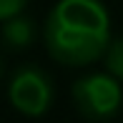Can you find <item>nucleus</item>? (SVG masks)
I'll list each match as a JSON object with an SVG mask.
<instances>
[{"mask_svg": "<svg viewBox=\"0 0 123 123\" xmlns=\"http://www.w3.org/2000/svg\"><path fill=\"white\" fill-rule=\"evenodd\" d=\"M111 18L100 0H58L45 20V48L58 63L80 68L105 53Z\"/></svg>", "mask_w": 123, "mask_h": 123, "instance_id": "f257e3e1", "label": "nucleus"}, {"mask_svg": "<svg viewBox=\"0 0 123 123\" xmlns=\"http://www.w3.org/2000/svg\"><path fill=\"white\" fill-rule=\"evenodd\" d=\"M73 100L86 121H111L123 105L121 80L111 73H91L73 83Z\"/></svg>", "mask_w": 123, "mask_h": 123, "instance_id": "f03ea898", "label": "nucleus"}, {"mask_svg": "<svg viewBox=\"0 0 123 123\" xmlns=\"http://www.w3.org/2000/svg\"><path fill=\"white\" fill-rule=\"evenodd\" d=\"M8 98L18 113L28 116V118H38V116L48 113V108L53 105L55 91L48 73H43V68H38V65L28 63L18 68V73L13 75Z\"/></svg>", "mask_w": 123, "mask_h": 123, "instance_id": "7ed1b4c3", "label": "nucleus"}, {"mask_svg": "<svg viewBox=\"0 0 123 123\" xmlns=\"http://www.w3.org/2000/svg\"><path fill=\"white\" fill-rule=\"evenodd\" d=\"M35 33H38L35 30V23L20 13V15H13V18L3 20L0 38L5 40L8 48H28L33 40H35Z\"/></svg>", "mask_w": 123, "mask_h": 123, "instance_id": "20e7f679", "label": "nucleus"}, {"mask_svg": "<svg viewBox=\"0 0 123 123\" xmlns=\"http://www.w3.org/2000/svg\"><path fill=\"white\" fill-rule=\"evenodd\" d=\"M105 68L113 78L123 80V35L116 38V40H108L105 45Z\"/></svg>", "mask_w": 123, "mask_h": 123, "instance_id": "39448f33", "label": "nucleus"}, {"mask_svg": "<svg viewBox=\"0 0 123 123\" xmlns=\"http://www.w3.org/2000/svg\"><path fill=\"white\" fill-rule=\"evenodd\" d=\"M28 0H0V23L8 18H13V15H20L23 13Z\"/></svg>", "mask_w": 123, "mask_h": 123, "instance_id": "423d86ee", "label": "nucleus"}, {"mask_svg": "<svg viewBox=\"0 0 123 123\" xmlns=\"http://www.w3.org/2000/svg\"><path fill=\"white\" fill-rule=\"evenodd\" d=\"M0 75H3V60H0Z\"/></svg>", "mask_w": 123, "mask_h": 123, "instance_id": "0eeeda50", "label": "nucleus"}]
</instances>
